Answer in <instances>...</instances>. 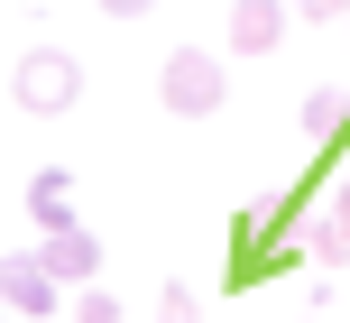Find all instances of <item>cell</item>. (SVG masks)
<instances>
[{
	"label": "cell",
	"instance_id": "obj_1",
	"mask_svg": "<svg viewBox=\"0 0 350 323\" xmlns=\"http://www.w3.org/2000/svg\"><path fill=\"white\" fill-rule=\"evenodd\" d=\"M10 92H18V111L55 120V111L83 102V65H74L65 47H28V55H18V74H10Z\"/></svg>",
	"mask_w": 350,
	"mask_h": 323
},
{
	"label": "cell",
	"instance_id": "obj_2",
	"mask_svg": "<svg viewBox=\"0 0 350 323\" xmlns=\"http://www.w3.org/2000/svg\"><path fill=\"white\" fill-rule=\"evenodd\" d=\"M221 55H203V47H175L166 55V74H157V102L175 111V120H212L221 111Z\"/></svg>",
	"mask_w": 350,
	"mask_h": 323
},
{
	"label": "cell",
	"instance_id": "obj_3",
	"mask_svg": "<svg viewBox=\"0 0 350 323\" xmlns=\"http://www.w3.org/2000/svg\"><path fill=\"white\" fill-rule=\"evenodd\" d=\"M37 259H46V277L55 287H92V277H102V240L83 231V222H37Z\"/></svg>",
	"mask_w": 350,
	"mask_h": 323
},
{
	"label": "cell",
	"instance_id": "obj_4",
	"mask_svg": "<svg viewBox=\"0 0 350 323\" xmlns=\"http://www.w3.org/2000/svg\"><path fill=\"white\" fill-rule=\"evenodd\" d=\"M286 28H295L286 0H240V10H230V55H277Z\"/></svg>",
	"mask_w": 350,
	"mask_h": 323
},
{
	"label": "cell",
	"instance_id": "obj_5",
	"mask_svg": "<svg viewBox=\"0 0 350 323\" xmlns=\"http://www.w3.org/2000/svg\"><path fill=\"white\" fill-rule=\"evenodd\" d=\"M0 296H10V314H55V277L37 250H10L0 259Z\"/></svg>",
	"mask_w": 350,
	"mask_h": 323
},
{
	"label": "cell",
	"instance_id": "obj_6",
	"mask_svg": "<svg viewBox=\"0 0 350 323\" xmlns=\"http://www.w3.org/2000/svg\"><path fill=\"white\" fill-rule=\"evenodd\" d=\"M74 213V176H65V166H37V176H28V222H65Z\"/></svg>",
	"mask_w": 350,
	"mask_h": 323
},
{
	"label": "cell",
	"instance_id": "obj_7",
	"mask_svg": "<svg viewBox=\"0 0 350 323\" xmlns=\"http://www.w3.org/2000/svg\"><path fill=\"white\" fill-rule=\"evenodd\" d=\"M295 120L314 129V139H332V129H341V92H304V102H295Z\"/></svg>",
	"mask_w": 350,
	"mask_h": 323
},
{
	"label": "cell",
	"instance_id": "obj_8",
	"mask_svg": "<svg viewBox=\"0 0 350 323\" xmlns=\"http://www.w3.org/2000/svg\"><path fill=\"white\" fill-rule=\"evenodd\" d=\"M157 323H203V305H193V287H185V277L157 296Z\"/></svg>",
	"mask_w": 350,
	"mask_h": 323
},
{
	"label": "cell",
	"instance_id": "obj_9",
	"mask_svg": "<svg viewBox=\"0 0 350 323\" xmlns=\"http://www.w3.org/2000/svg\"><path fill=\"white\" fill-rule=\"evenodd\" d=\"M74 323H120V296H102V287H83V296H74Z\"/></svg>",
	"mask_w": 350,
	"mask_h": 323
},
{
	"label": "cell",
	"instance_id": "obj_10",
	"mask_svg": "<svg viewBox=\"0 0 350 323\" xmlns=\"http://www.w3.org/2000/svg\"><path fill=\"white\" fill-rule=\"evenodd\" d=\"M295 18H350V0H286Z\"/></svg>",
	"mask_w": 350,
	"mask_h": 323
},
{
	"label": "cell",
	"instance_id": "obj_11",
	"mask_svg": "<svg viewBox=\"0 0 350 323\" xmlns=\"http://www.w3.org/2000/svg\"><path fill=\"white\" fill-rule=\"evenodd\" d=\"M157 0H102V18H148Z\"/></svg>",
	"mask_w": 350,
	"mask_h": 323
},
{
	"label": "cell",
	"instance_id": "obj_12",
	"mask_svg": "<svg viewBox=\"0 0 350 323\" xmlns=\"http://www.w3.org/2000/svg\"><path fill=\"white\" fill-rule=\"evenodd\" d=\"M332 222H341V240H350V185H341V194H332Z\"/></svg>",
	"mask_w": 350,
	"mask_h": 323
},
{
	"label": "cell",
	"instance_id": "obj_13",
	"mask_svg": "<svg viewBox=\"0 0 350 323\" xmlns=\"http://www.w3.org/2000/svg\"><path fill=\"white\" fill-rule=\"evenodd\" d=\"M0 323H10V296H0Z\"/></svg>",
	"mask_w": 350,
	"mask_h": 323
}]
</instances>
